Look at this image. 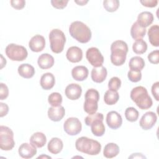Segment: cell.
<instances>
[{
	"instance_id": "6da1fadb",
	"label": "cell",
	"mask_w": 159,
	"mask_h": 159,
	"mask_svg": "<svg viewBox=\"0 0 159 159\" xmlns=\"http://www.w3.org/2000/svg\"><path fill=\"white\" fill-rule=\"evenodd\" d=\"M70 35L78 42L85 43L91 39V31L88 26L81 21L73 22L69 27Z\"/></svg>"
},
{
	"instance_id": "7a4b0ae2",
	"label": "cell",
	"mask_w": 159,
	"mask_h": 159,
	"mask_svg": "<svg viewBox=\"0 0 159 159\" xmlns=\"http://www.w3.org/2000/svg\"><path fill=\"white\" fill-rule=\"evenodd\" d=\"M111 61L115 66L122 65L126 60L128 52L127 44L122 40H116L111 45Z\"/></svg>"
},
{
	"instance_id": "3957f363",
	"label": "cell",
	"mask_w": 159,
	"mask_h": 159,
	"mask_svg": "<svg viewBox=\"0 0 159 159\" xmlns=\"http://www.w3.org/2000/svg\"><path fill=\"white\" fill-rule=\"evenodd\" d=\"M130 98L141 109H147L152 107L153 101L147 89L142 86L135 87L130 91Z\"/></svg>"
},
{
	"instance_id": "277c9868",
	"label": "cell",
	"mask_w": 159,
	"mask_h": 159,
	"mask_svg": "<svg viewBox=\"0 0 159 159\" xmlns=\"http://www.w3.org/2000/svg\"><path fill=\"white\" fill-rule=\"evenodd\" d=\"M75 147L78 151L89 155H96L101 150V145L98 141L87 137L78 138L75 142Z\"/></svg>"
},
{
	"instance_id": "5b68a950",
	"label": "cell",
	"mask_w": 159,
	"mask_h": 159,
	"mask_svg": "<svg viewBox=\"0 0 159 159\" xmlns=\"http://www.w3.org/2000/svg\"><path fill=\"white\" fill-rule=\"evenodd\" d=\"M50 49L55 53H61L66 42L65 34L58 29H52L49 34Z\"/></svg>"
},
{
	"instance_id": "8992f818",
	"label": "cell",
	"mask_w": 159,
	"mask_h": 159,
	"mask_svg": "<svg viewBox=\"0 0 159 159\" xmlns=\"http://www.w3.org/2000/svg\"><path fill=\"white\" fill-rule=\"evenodd\" d=\"M99 100V92L93 88L89 89L85 93V101L83 105L84 111L89 115L96 112L98 109V102Z\"/></svg>"
},
{
	"instance_id": "52a82bcc",
	"label": "cell",
	"mask_w": 159,
	"mask_h": 159,
	"mask_svg": "<svg viewBox=\"0 0 159 159\" xmlns=\"http://www.w3.org/2000/svg\"><path fill=\"white\" fill-rule=\"evenodd\" d=\"M6 55L12 61H23L28 55L27 49L22 45H19L15 43L9 44L5 49Z\"/></svg>"
},
{
	"instance_id": "ba28073f",
	"label": "cell",
	"mask_w": 159,
	"mask_h": 159,
	"mask_svg": "<svg viewBox=\"0 0 159 159\" xmlns=\"http://www.w3.org/2000/svg\"><path fill=\"white\" fill-rule=\"evenodd\" d=\"M15 145L14 133L8 127L0 126V148L2 150L9 151L12 150Z\"/></svg>"
},
{
	"instance_id": "9c48e42d",
	"label": "cell",
	"mask_w": 159,
	"mask_h": 159,
	"mask_svg": "<svg viewBox=\"0 0 159 159\" xmlns=\"http://www.w3.org/2000/svg\"><path fill=\"white\" fill-rule=\"evenodd\" d=\"M86 57L88 62L94 67L101 66L104 63V57L96 47L88 48L86 53Z\"/></svg>"
},
{
	"instance_id": "30bf717a",
	"label": "cell",
	"mask_w": 159,
	"mask_h": 159,
	"mask_svg": "<svg viewBox=\"0 0 159 159\" xmlns=\"http://www.w3.org/2000/svg\"><path fill=\"white\" fill-rule=\"evenodd\" d=\"M65 132L70 135H78L82 129V125L80 120L74 117L68 118L63 124Z\"/></svg>"
},
{
	"instance_id": "8fae6325",
	"label": "cell",
	"mask_w": 159,
	"mask_h": 159,
	"mask_svg": "<svg viewBox=\"0 0 159 159\" xmlns=\"http://www.w3.org/2000/svg\"><path fill=\"white\" fill-rule=\"evenodd\" d=\"M157 120V116L156 114L152 111L145 112L141 117L139 124L141 128L143 130H147L151 129L155 124Z\"/></svg>"
},
{
	"instance_id": "7c38bea8",
	"label": "cell",
	"mask_w": 159,
	"mask_h": 159,
	"mask_svg": "<svg viewBox=\"0 0 159 159\" xmlns=\"http://www.w3.org/2000/svg\"><path fill=\"white\" fill-rule=\"evenodd\" d=\"M106 123L108 127L112 129H119L122 124L121 116L116 111H110L106 116Z\"/></svg>"
},
{
	"instance_id": "4fadbf2b",
	"label": "cell",
	"mask_w": 159,
	"mask_h": 159,
	"mask_svg": "<svg viewBox=\"0 0 159 159\" xmlns=\"http://www.w3.org/2000/svg\"><path fill=\"white\" fill-rule=\"evenodd\" d=\"M29 47L32 52H40L45 47V39L42 35H35L30 39Z\"/></svg>"
},
{
	"instance_id": "5bb4252c",
	"label": "cell",
	"mask_w": 159,
	"mask_h": 159,
	"mask_svg": "<svg viewBox=\"0 0 159 159\" xmlns=\"http://www.w3.org/2000/svg\"><path fill=\"white\" fill-rule=\"evenodd\" d=\"M82 93V88L81 86L76 83H71L68 84L65 90L66 96L70 100H76L79 99Z\"/></svg>"
},
{
	"instance_id": "9a60e30c",
	"label": "cell",
	"mask_w": 159,
	"mask_h": 159,
	"mask_svg": "<svg viewBox=\"0 0 159 159\" xmlns=\"http://www.w3.org/2000/svg\"><path fill=\"white\" fill-rule=\"evenodd\" d=\"M19 155L23 158H31L37 153L36 147L28 143H22L18 149Z\"/></svg>"
},
{
	"instance_id": "2e32d148",
	"label": "cell",
	"mask_w": 159,
	"mask_h": 159,
	"mask_svg": "<svg viewBox=\"0 0 159 159\" xmlns=\"http://www.w3.org/2000/svg\"><path fill=\"white\" fill-rule=\"evenodd\" d=\"M65 114V109L63 106L60 105L57 107L52 106L48 110V118L54 122L61 120Z\"/></svg>"
},
{
	"instance_id": "e0dca14e",
	"label": "cell",
	"mask_w": 159,
	"mask_h": 159,
	"mask_svg": "<svg viewBox=\"0 0 159 159\" xmlns=\"http://www.w3.org/2000/svg\"><path fill=\"white\" fill-rule=\"evenodd\" d=\"M66 58L71 63H78L82 60L83 52L82 50L76 46L70 47L66 53Z\"/></svg>"
},
{
	"instance_id": "ac0fdd59",
	"label": "cell",
	"mask_w": 159,
	"mask_h": 159,
	"mask_svg": "<svg viewBox=\"0 0 159 159\" xmlns=\"http://www.w3.org/2000/svg\"><path fill=\"white\" fill-rule=\"evenodd\" d=\"M107 75V69L104 66L94 67L91 73L92 80L97 83H102L106 78Z\"/></svg>"
},
{
	"instance_id": "d6986e66",
	"label": "cell",
	"mask_w": 159,
	"mask_h": 159,
	"mask_svg": "<svg viewBox=\"0 0 159 159\" xmlns=\"http://www.w3.org/2000/svg\"><path fill=\"white\" fill-rule=\"evenodd\" d=\"M88 70L84 66H76L71 70V75L74 80L78 81L85 80L88 76Z\"/></svg>"
},
{
	"instance_id": "ffe728a7",
	"label": "cell",
	"mask_w": 159,
	"mask_h": 159,
	"mask_svg": "<svg viewBox=\"0 0 159 159\" xmlns=\"http://www.w3.org/2000/svg\"><path fill=\"white\" fill-rule=\"evenodd\" d=\"M153 19V15L152 12L148 11H143L138 15L137 22L142 27L146 28L152 24Z\"/></svg>"
},
{
	"instance_id": "44dd1931",
	"label": "cell",
	"mask_w": 159,
	"mask_h": 159,
	"mask_svg": "<svg viewBox=\"0 0 159 159\" xmlns=\"http://www.w3.org/2000/svg\"><path fill=\"white\" fill-rule=\"evenodd\" d=\"M53 57L48 53H43L40 55L37 60L39 66L42 69H48L52 68L54 65Z\"/></svg>"
},
{
	"instance_id": "7402d4cb",
	"label": "cell",
	"mask_w": 159,
	"mask_h": 159,
	"mask_svg": "<svg viewBox=\"0 0 159 159\" xmlns=\"http://www.w3.org/2000/svg\"><path fill=\"white\" fill-rule=\"evenodd\" d=\"M55 83V76L51 73H45L42 75L40 78V86L45 90H49L52 89L54 86Z\"/></svg>"
},
{
	"instance_id": "603a6c76",
	"label": "cell",
	"mask_w": 159,
	"mask_h": 159,
	"mask_svg": "<svg viewBox=\"0 0 159 159\" xmlns=\"http://www.w3.org/2000/svg\"><path fill=\"white\" fill-rule=\"evenodd\" d=\"M30 142L36 148H42L47 142V137L43 133L37 132L30 137Z\"/></svg>"
},
{
	"instance_id": "cb8c5ba5",
	"label": "cell",
	"mask_w": 159,
	"mask_h": 159,
	"mask_svg": "<svg viewBox=\"0 0 159 159\" xmlns=\"http://www.w3.org/2000/svg\"><path fill=\"white\" fill-rule=\"evenodd\" d=\"M63 143L62 140L57 137L52 138L48 143V150L52 154H58L63 149Z\"/></svg>"
},
{
	"instance_id": "d4e9b609",
	"label": "cell",
	"mask_w": 159,
	"mask_h": 159,
	"mask_svg": "<svg viewBox=\"0 0 159 159\" xmlns=\"http://www.w3.org/2000/svg\"><path fill=\"white\" fill-rule=\"evenodd\" d=\"M19 75L24 78H31L35 75V69L33 66L28 63L21 64L17 69Z\"/></svg>"
},
{
	"instance_id": "484cf974",
	"label": "cell",
	"mask_w": 159,
	"mask_h": 159,
	"mask_svg": "<svg viewBox=\"0 0 159 159\" xmlns=\"http://www.w3.org/2000/svg\"><path fill=\"white\" fill-rule=\"evenodd\" d=\"M148 37L150 43L154 47L159 46V26L153 25L148 30Z\"/></svg>"
},
{
	"instance_id": "4316f807",
	"label": "cell",
	"mask_w": 159,
	"mask_h": 159,
	"mask_svg": "<svg viewBox=\"0 0 159 159\" xmlns=\"http://www.w3.org/2000/svg\"><path fill=\"white\" fill-rule=\"evenodd\" d=\"M119 147L116 143H109L104 148L103 155L107 158H112L119 154Z\"/></svg>"
},
{
	"instance_id": "83f0119b",
	"label": "cell",
	"mask_w": 159,
	"mask_h": 159,
	"mask_svg": "<svg viewBox=\"0 0 159 159\" xmlns=\"http://www.w3.org/2000/svg\"><path fill=\"white\" fill-rule=\"evenodd\" d=\"M129 66L130 70L141 71L145 66V61L140 57H139V56L133 57L130 58L129 61Z\"/></svg>"
},
{
	"instance_id": "f1b7e54d",
	"label": "cell",
	"mask_w": 159,
	"mask_h": 159,
	"mask_svg": "<svg viewBox=\"0 0 159 159\" xmlns=\"http://www.w3.org/2000/svg\"><path fill=\"white\" fill-rule=\"evenodd\" d=\"M145 34L146 29L140 26L137 22L132 24L130 29V35L134 39H142L145 35Z\"/></svg>"
},
{
	"instance_id": "f546056e",
	"label": "cell",
	"mask_w": 159,
	"mask_h": 159,
	"mask_svg": "<svg viewBox=\"0 0 159 159\" xmlns=\"http://www.w3.org/2000/svg\"><path fill=\"white\" fill-rule=\"evenodd\" d=\"M102 121V120H96L90 125L91 132L95 136L101 137L104 134L106 129Z\"/></svg>"
},
{
	"instance_id": "4dcf8cb0",
	"label": "cell",
	"mask_w": 159,
	"mask_h": 159,
	"mask_svg": "<svg viewBox=\"0 0 159 159\" xmlns=\"http://www.w3.org/2000/svg\"><path fill=\"white\" fill-rule=\"evenodd\" d=\"M119 99V94L117 91L107 90L104 95V102L107 105L115 104Z\"/></svg>"
},
{
	"instance_id": "1f68e13d",
	"label": "cell",
	"mask_w": 159,
	"mask_h": 159,
	"mask_svg": "<svg viewBox=\"0 0 159 159\" xmlns=\"http://www.w3.org/2000/svg\"><path fill=\"white\" fill-rule=\"evenodd\" d=\"M132 50L137 54H143L147 50V44L143 39L136 40L133 43Z\"/></svg>"
},
{
	"instance_id": "d6a6232c",
	"label": "cell",
	"mask_w": 159,
	"mask_h": 159,
	"mask_svg": "<svg viewBox=\"0 0 159 159\" xmlns=\"http://www.w3.org/2000/svg\"><path fill=\"white\" fill-rule=\"evenodd\" d=\"M139 116V113L135 108L133 107H129L125 109V117L128 121L131 122H135L138 119Z\"/></svg>"
},
{
	"instance_id": "836d02e7",
	"label": "cell",
	"mask_w": 159,
	"mask_h": 159,
	"mask_svg": "<svg viewBox=\"0 0 159 159\" xmlns=\"http://www.w3.org/2000/svg\"><path fill=\"white\" fill-rule=\"evenodd\" d=\"M62 96L57 92H54L51 93L48 97V102L52 106L57 107L60 106L62 102Z\"/></svg>"
},
{
	"instance_id": "e575fe53",
	"label": "cell",
	"mask_w": 159,
	"mask_h": 159,
	"mask_svg": "<svg viewBox=\"0 0 159 159\" xmlns=\"http://www.w3.org/2000/svg\"><path fill=\"white\" fill-rule=\"evenodd\" d=\"M119 4L118 0H105L103 1L104 8L110 12L116 11L119 8Z\"/></svg>"
},
{
	"instance_id": "d590c367",
	"label": "cell",
	"mask_w": 159,
	"mask_h": 159,
	"mask_svg": "<svg viewBox=\"0 0 159 159\" xmlns=\"http://www.w3.org/2000/svg\"><path fill=\"white\" fill-rule=\"evenodd\" d=\"M121 86V81L116 76L111 78L108 82V88L109 90L117 91V90Z\"/></svg>"
},
{
	"instance_id": "8d00e7d4",
	"label": "cell",
	"mask_w": 159,
	"mask_h": 159,
	"mask_svg": "<svg viewBox=\"0 0 159 159\" xmlns=\"http://www.w3.org/2000/svg\"><path fill=\"white\" fill-rule=\"evenodd\" d=\"M103 119H104L103 114L102 113L97 112V113H94V114H91V115L89 114L88 116H86L84 119V122L86 125L89 126L91 125V124L94 121H95L96 120H103Z\"/></svg>"
},
{
	"instance_id": "74e56055",
	"label": "cell",
	"mask_w": 159,
	"mask_h": 159,
	"mask_svg": "<svg viewBox=\"0 0 159 159\" xmlns=\"http://www.w3.org/2000/svg\"><path fill=\"white\" fill-rule=\"evenodd\" d=\"M127 77L130 81L134 83H137L140 81L142 78V73L141 71L130 70L127 73Z\"/></svg>"
},
{
	"instance_id": "f35d334b",
	"label": "cell",
	"mask_w": 159,
	"mask_h": 159,
	"mask_svg": "<svg viewBox=\"0 0 159 159\" xmlns=\"http://www.w3.org/2000/svg\"><path fill=\"white\" fill-rule=\"evenodd\" d=\"M148 60L152 64H158L159 63V50L152 51L148 55Z\"/></svg>"
},
{
	"instance_id": "ab89813d",
	"label": "cell",
	"mask_w": 159,
	"mask_h": 159,
	"mask_svg": "<svg viewBox=\"0 0 159 159\" xmlns=\"http://www.w3.org/2000/svg\"><path fill=\"white\" fill-rule=\"evenodd\" d=\"M68 2V0H52L51 4L52 6L56 9H61L65 8Z\"/></svg>"
},
{
	"instance_id": "60d3db41",
	"label": "cell",
	"mask_w": 159,
	"mask_h": 159,
	"mask_svg": "<svg viewBox=\"0 0 159 159\" xmlns=\"http://www.w3.org/2000/svg\"><path fill=\"white\" fill-rule=\"evenodd\" d=\"M9 89L6 84L1 83H0V99L4 100L8 97Z\"/></svg>"
},
{
	"instance_id": "b9f144b4",
	"label": "cell",
	"mask_w": 159,
	"mask_h": 159,
	"mask_svg": "<svg viewBox=\"0 0 159 159\" xmlns=\"http://www.w3.org/2000/svg\"><path fill=\"white\" fill-rule=\"evenodd\" d=\"M10 3L12 7L18 10L23 9L25 5V1L24 0H11Z\"/></svg>"
},
{
	"instance_id": "7bdbcfd3",
	"label": "cell",
	"mask_w": 159,
	"mask_h": 159,
	"mask_svg": "<svg viewBox=\"0 0 159 159\" xmlns=\"http://www.w3.org/2000/svg\"><path fill=\"white\" fill-rule=\"evenodd\" d=\"M159 82L157 81L152 86V93L157 101L159 100Z\"/></svg>"
},
{
	"instance_id": "ee69618b",
	"label": "cell",
	"mask_w": 159,
	"mask_h": 159,
	"mask_svg": "<svg viewBox=\"0 0 159 159\" xmlns=\"http://www.w3.org/2000/svg\"><path fill=\"white\" fill-rule=\"evenodd\" d=\"M140 2L143 6L147 7H154L158 4L157 0H141Z\"/></svg>"
},
{
	"instance_id": "f6af8a7d",
	"label": "cell",
	"mask_w": 159,
	"mask_h": 159,
	"mask_svg": "<svg viewBox=\"0 0 159 159\" xmlns=\"http://www.w3.org/2000/svg\"><path fill=\"white\" fill-rule=\"evenodd\" d=\"M0 117H2L7 115L9 111V107L6 103L0 102Z\"/></svg>"
},
{
	"instance_id": "bcb514c9",
	"label": "cell",
	"mask_w": 159,
	"mask_h": 159,
	"mask_svg": "<svg viewBox=\"0 0 159 159\" xmlns=\"http://www.w3.org/2000/svg\"><path fill=\"white\" fill-rule=\"evenodd\" d=\"M129 158H146V157L145 156H143L142 153H133L131 156L129 157Z\"/></svg>"
},
{
	"instance_id": "7dc6e473",
	"label": "cell",
	"mask_w": 159,
	"mask_h": 159,
	"mask_svg": "<svg viewBox=\"0 0 159 159\" xmlns=\"http://www.w3.org/2000/svg\"><path fill=\"white\" fill-rule=\"evenodd\" d=\"M75 2L76 4H78V5H80V6H84V5H85L88 2V1H83V0H81V1H75Z\"/></svg>"
},
{
	"instance_id": "c3c4849f",
	"label": "cell",
	"mask_w": 159,
	"mask_h": 159,
	"mask_svg": "<svg viewBox=\"0 0 159 159\" xmlns=\"http://www.w3.org/2000/svg\"><path fill=\"white\" fill-rule=\"evenodd\" d=\"M1 68H2L4 66H6V59L4 58L3 56L1 54Z\"/></svg>"
},
{
	"instance_id": "681fc988",
	"label": "cell",
	"mask_w": 159,
	"mask_h": 159,
	"mask_svg": "<svg viewBox=\"0 0 159 159\" xmlns=\"http://www.w3.org/2000/svg\"><path fill=\"white\" fill-rule=\"evenodd\" d=\"M42 157H44V155L39 156V157H38V158H42ZM45 157H48V158H51V157H48V156H45Z\"/></svg>"
}]
</instances>
